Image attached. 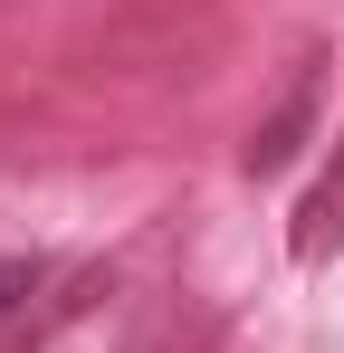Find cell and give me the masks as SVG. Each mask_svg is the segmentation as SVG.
Wrapping results in <instances>:
<instances>
[{"label":"cell","instance_id":"6da1fadb","mask_svg":"<svg viewBox=\"0 0 344 353\" xmlns=\"http://www.w3.org/2000/svg\"><path fill=\"white\" fill-rule=\"evenodd\" d=\"M306 124H316V86H296L278 115L249 134V172H287V163H296V143H306Z\"/></svg>","mask_w":344,"mask_h":353},{"label":"cell","instance_id":"7a4b0ae2","mask_svg":"<svg viewBox=\"0 0 344 353\" xmlns=\"http://www.w3.org/2000/svg\"><path fill=\"white\" fill-rule=\"evenodd\" d=\"M29 287H39V258H10V268H0V315H19Z\"/></svg>","mask_w":344,"mask_h":353}]
</instances>
